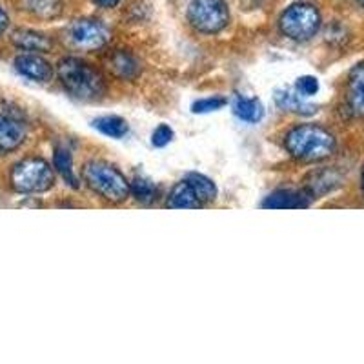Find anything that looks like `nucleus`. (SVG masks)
<instances>
[{"label": "nucleus", "mask_w": 364, "mask_h": 364, "mask_svg": "<svg viewBox=\"0 0 364 364\" xmlns=\"http://www.w3.org/2000/svg\"><path fill=\"white\" fill-rule=\"evenodd\" d=\"M58 79L68 93L79 100H99L106 93L102 75L82 58H63L58 63Z\"/></svg>", "instance_id": "f257e3e1"}, {"label": "nucleus", "mask_w": 364, "mask_h": 364, "mask_svg": "<svg viewBox=\"0 0 364 364\" xmlns=\"http://www.w3.org/2000/svg\"><path fill=\"white\" fill-rule=\"evenodd\" d=\"M286 149L295 159L308 162L324 161L331 157L337 148L336 136L328 129L315 124H302L286 135Z\"/></svg>", "instance_id": "f03ea898"}, {"label": "nucleus", "mask_w": 364, "mask_h": 364, "mask_svg": "<svg viewBox=\"0 0 364 364\" xmlns=\"http://www.w3.org/2000/svg\"><path fill=\"white\" fill-rule=\"evenodd\" d=\"M84 181L87 186L100 195L102 199L112 203H122L128 199L129 184L117 168L106 164V162H91L84 168Z\"/></svg>", "instance_id": "7ed1b4c3"}, {"label": "nucleus", "mask_w": 364, "mask_h": 364, "mask_svg": "<svg viewBox=\"0 0 364 364\" xmlns=\"http://www.w3.org/2000/svg\"><path fill=\"white\" fill-rule=\"evenodd\" d=\"M279 28L291 41L306 42L321 29V13L314 4L297 2L284 9L279 18Z\"/></svg>", "instance_id": "20e7f679"}, {"label": "nucleus", "mask_w": 364, "mask_h": 364, "mask_svg": "<svg viewBox=\"0 0 364 364\" xmlns=\"http://www.w3.org/2000/svg\"><path fill=\"white\" fill-rule=\"evenodd\" d=\"M55 184L51 166L44 159H24L11 170V186L21 193H42Z\"/></svg>", "instance_id": "39448f33"}, {"label": "nucleus", "mask_w": 364, "mask_h": 364, "mask_svg": "<svg viewBox=\"0 0 364 364\" xmlns=\"http://www.w3.org/2000/svg\"><path fill=\"white\" fill-rule=\"evenodd\" d=\"M188 21L200 33H219L230 22L228 4L224 0H191Z\"/></svg>", "instance_id": "423d86ee"}, {"label": "nucleus", "mask_w": 364, "mask_h": 364, "mask_svg": "<svg viewBox=\"0 0 364 364\" xmlns=\"http://www.w3.org/2000/svg\"><path fill=\"white\" fill-rule=\"evenodd\" d=\"M68 37L77 48L82 50H99L109 38V29L95 18H82L70 26Z\"/></svg>", "instance_id": "0eeeda50"}, {"label": "nucleus", "mask_w": 364, "mask_h": 364, "mask_svg": "<svg viewBox=\"0 0 364 364\" xmlns=\"http://www.w3.org/2000/svg\"><path fill=\"white\" fill-rule=\"evenodd\" d=\"M13 64H15V70L22 77H26L29 80H35V82H50L53 79V68H51V64L46 58L38 57V55H18Z\"/></svg>", "instance_id": "6e6552de"}, {"label": "nucleus", "mask_w": 364, "mask_h": 364, "mask_svg": "<svg viewBox=\"0 0 364 364\" xmlns=\"http://www.w3.org/2000/svg\"><path fill=\"white\" fill-rule=\"evenodd\" d=\"M264 208L272 210H301V208L310 206V191H294V190H281L275 191L262 203Z\"/></svg>", "instance_id": "1a4fd4ad"}, {"label": "nucleus", "mask_w": 364, "mask_h": 364, "mask_svg": "<svg viewBox=\"0 0 364 364\" xmlns=\"http://www.w3.org/2000/svg\"><path fill=\"white\" fill-rule=\"evenodd\" d=\"M26 141V128L18 120L0 115V151H15Z\"/></svg>", "instance_id": "9d476101"}, {"label": "nucleus", "mask_w": 364, "mask_h": 364, "mask_svg": "<svg viewBox=\"0 0 364 364\" xmlns=\"http://www.w3.org/2000/svg\"><path fill=\"white\" fill-rule=\"evenodd\" d=\"M348 104L355 115L364 117V63L357 64L350 73L346 90Z\"/></svg>", "instance_id": "9b49d317"}, {"label": "nucleus", "mask_w": 364, "mask_h": 364, "mask_svg": "<svg viewBox=\"0 0 364 364\" xmlns=\"http://www.w3.org/2000/svg\"><path fill=\"white\" fill-rule=\"evenodd\" d=\"M11 41L18 50L29 51V53H44V51H50L51 46H53L46 35L33 31V29H17V31H13Z\"/></svg>", "instance_id": "f8f14e48"}, {"label": "nucleus", "mask_w": 364, "mask_h": 364, "mask_svg": "<svg viewBox=\"0 0 364 364\" xmlns=\"http://www.w3.org/2000/svg\"><path fill=\"white\" fill-rule=\"evenodd\" d=\"M306 97H302L295 87H284V90L277 91L275 95V102L281 109L291 113H299V115H310L315 112V106H310L308 102H304Z\"/></svg>", "instance_id": "ddd939ff"}, {"label": "nucleus", "mask_w": 364, "mask_h": 364, "mask_svg": "<svg viewBox=\"0 0 364 364\" xmlns=\"http://www.w3.org/2000/svg\"><path fill=\"white\" fill-rule=\"evenodd\" d=\"M200 206H203V200L199 199V195L195 193V190L186 178L178 182L177 186L171 190L170 197H168V208H188V210H193V208Z\"/></svg>", "instance_id": "4468645a"}, {"label": "nucleus", "mask_w": 364, "mask_h": 364, "mask_svg": "<svg viewBox=\"0 0 364 364\" xmlns=\"http://www.w3.org/2000/svg\"><path fill=\"white\" fill-rule=\"evenodd\" d=\"M109 68H112V71L117 77L126 80L135 79L136 75L141 73L139 60L132 53H128V51H115L109 57Z\"/></svg>", "instance_id": "2eb2a0df"}, {"label": "nucleus", "mask_w": 364, "mask_h": 364, "mask_svg": "<svg viewBox=\"0 0 364 364\" xmlns=\"http://www.w3.org/2000/svg\"><path fill=\"white\" fill-rule=\"evenodd\" d=\"M233 113H235L240 120L255 124V122H259V120L262 119L264 109H262V104L257 99L237 95V99L233 100Z\"/></svg>", "instance_id": "dca6fc26"}, {"label": "nucleus", "mask_w": 364, "mask_h": 364, "mask_svg": "<svg viewBox=\"0 0 364 364\" xmlns=\"http://www.w3.org/2000/svg\"><path fill=\"white\" fill-rule=\"evenodd\" d=\"M53 164L55 170L58 171V175L64 178L68 186L71 188H79V178L75 175L73 170V159H71V154L66 148H57L53 155Z\"/></svg>", "instance_id": "f3484780"}, {"label": "nucleus", "mask_w": 364, "mask_h": 364, "mask_svg": "<svg viewBox=\"0 0 364 364\" xmlns=\"http://www.w3.org/2000/svg\"><path fill=\"white\" fill-rule=\"evenodd\" d=\"M93 126H95L100 133L112 136V139H122L129 129L128 122H126L122 117L117 115L99 117V119L93 120Z\"/></svg>", "instance_id": "a211bd4d"}, {"label": "nucleus", "mask_w": 364, "mask_h": 364, "mask_svg": "<svg viewBox=\"0 0 364 364\" xmlns=\"http://www.w3.org/2000/svg\"><path fill=\"white\" fill-rule=\"evenodd\" d=\"M24 8L41 18H55L64 9L63 0H24Z\"/></svg>", "instance_id": "6ab92c4d"}, {"label": "nucleus", "mask_w": 364, "mask_h": 364, "mask_svg": "<svg viewBox=\"0 0 364 364\" xmlns=\"http://www.w3.org/2000/svg\"><path fill=\"white\" fill-rule=\"evenodd\" d=\"M186 181L190 182L191 188L195 190V193L199 195V199L204 203H211V200H215L217 197V188L213 184V181L200 173H190L186 177Z\"/></svg>", "instance_id": "aec40b11"}, {"label": "nucleus", "mask_w": 364, "mask_h": 364, "mask_svg": "<svg viewBox=\"0 0 364 364\" xmlns=\"http://www.w3.org/2000/svg\"><path fill=\"white\" fill-rule=\"evenodd\" d=\"M132 191L135 195V199L141 200V203H151L157 197V188H155V184L144 177H135V181L132 184Z\"/></svg>", "instance_id": "412c9836"}, {"label": "nucleus", "mask_w": 364, "mask_h": 364, "mask_svg": "<svg viewBox=\"0 0 364 364\" xmlns=\"http://www.w3.org/2000/svg\"><path fill=\"white\" fill-rule=\"evenodd\" d=\"M223 106H226V99L224 97H210V99H200L197 102L191 104V112L193 113H210L217 112Z\"/></svg>", "instance_id": "4be33fe9"}, {"label": "nucleus", "mask_w": 364, "mask_h": 364, "mask_svg": "<svg viewBox=\"0 0 364 364\" xmlns=\"http://www.w3.org/2000/svg\"><path fill=\"white\" fill-rule=\"evenodd\" d=\"M294 87L302 97H311L318 91V80L315 77H301V79H297Z\"/></svg>", "instance_id": "5701e85b"}, {"label": "nucleus", "mask_w": 364, "mask_h": 364, "mask_svg": "<svg viewBox=\"0 0 364 364\" xmlns=\"http://www.w3.org/2000/svg\"><path fill=\"white\" fill-rule=\"evenodd\" d=\"M171 139H173V132H171L170 126H159L157 129L154 132V135H151V142H154V146H157V148H164L166 144H170Z\"/></svg>", "instance_id": "b1692460"}, {"label": "nucleus", "mask_w": 364, "mask_h": 364, "mask_svg": "<svg viewBox=\"0 0 364 364\" xmlns=\"http://www.w3.org/2000/svg\"><path fill=\"white\" fill-rule=\"evenodd\" d=\"M9 26V17H8V13L4 11V8L0 6V35L4 33L6 29H8Z\"/></svg>", "instance_id": "393cba45"}, {"label": "nucleus", "mask_w": 364, "mask_h": 364, "mask_svg": "<svg viewBox=\"0 0 364 364\" xmlns=\"http://www.w3.org/2000/svg\"><path fill=\"white\" fill-rule=\"evenodd\" d=\"M93 2H95V4H99L100 8H115L120 0H93Z\"/></svg>", "instance_id": "a878e982"}, {"label": "nucleus", "mask_w": 364, "mask_h": 364, "mask_svg": "<svg viewBox=\"0 0 364 364\" xmlns=\"http://www.w3.org/2000/svg\"><path fill=\"white\" fill-rule=\"evenodd\" d=\"M363 191H364V171H363Z\"/></svg>", "instance_id": "bb28decb"}, {"label": "nucleus", "mask_w": 364, "mask_h": 364, "mask_svg": "<svg viewBox=\"0 0 364 364\" xmlns=\"http://www.w3.org/2000/svg\"><path fill=\"white\" fill-rule=\"evenodd\" d=\"M359 4H360V6H364V0H359Z\"/></svg>", "instance_id": "cd10ccee"}]
</instances>
